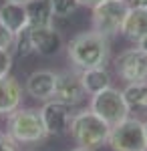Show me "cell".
Instances as JSON below:
<instances>
[{
  "label": "cell",
  "mask_w": 147,
  "mask_h": 151,
  "mask_svg": "<svg viewBox=\"0 0 147 151\" xmlns=\"http://www.w3.org/2000/svg\"><path fill=\"white\" fill-rule=\"evenodd\" d=\"M0 151H18V143L8 133H0Z\"/></svg>",
  "instance_id": "obj_21"
},
{
  "label": "cell",
  "mask_w": 147,
  "mask_h": 151,
  "mask_svg": "<svg viewBox=\"0 0 147 151\" xmlns=\"http://www.w3.org/2000/svg\"><path fill=\"white\" fill-rule=\"evenodd\" d=\"M107 143L111 145L113 151H145L147 137H145L143 121L127 117L125 121L111 127Z\"/></svg>",
  "instance_id": "obj_5"
},
{
  "label": "cell",
  "mask_w": 147,
  "mask_h": 151,
  "mask_svg": "<svg viewBox=\"0 0 147 151\" xmlns=\"http://www.w3.org/2000/svg\"><path fill=\"white\" fill-rule=\"evenodd\" d=\"M12 69V55L10 48H0V79L8 77Z\"/></svg>",
  "instance_id": "obj_20"
},
{
  "label": "cell",
  "mask_w": 147,
  "mask_h": 151,
  "mask_svg": "<svg viewBox=\"0 0 147 151\" xmlns=\"http://www.w3.org/2000/svg\"><path fill=\"white\" fill-rule=\"evenodd\" d=\"M12 45H14V35H10L4 28V24L0 22V48H10Z\"/></svg>",
  "instance_id": "obj_22"
},
{
  "label": "cell",
  "mask_w": 147,
  "mask_h": 151,
  "mask_svg": "<svg viewBox=\"0 0 147 151\" xmlns=\"http://www.w3.org/2000/svg\"><path fill=\"white\" fill-rule=\"evenodd\" d=\"M55 85H57V73L53 70H34L28 75L24 83V91L36 101H50L55 97Z\"/></svg>",
  "instance_id": "obj_11"
},
{
  "label": "cell",
  "mask_w": 147,
  "mask_h": 151,
  "mask_svg": "<svg viewBox=\"0 0 147 151\" xmlns=\"http://www.w3.org/2000/svg\"><path fill=\"white\" fill-rule=\"evenodd\" d=\"M26 6V14H28V28L32 26H50L53 24V10L48 0H30Z\"/></svg>",
  "instance_id": "obj_16"
},
{
  "label": "cell",
  "mask_w": 147,
  "mask_h": 151,
  "mask_svg": "<svg viewBox=\"0 0 147 151\" xmlns=\"http://www.w3.org/2000/svg\"><path fill=\"white\" fill-rule=\"evenodd\" d=\"M143 127H145V137H147V119L143 121Z\"/></svg>",
  "instance_id": "obj_28"
},
{
  "label": "cell",
  "mask_w": 147,
  "mask_h": 151,
  "mask_svg": "<svg viewBox=\"0 0 147 151\" xmlns=\"http://www.w3.org/2000/svg\"><path fill=\"white\" fill-rule=\"evenodd\" d=\"M28 38H30L32 52L40 55V57H53L63 47L61 32L53 24L50 26H32V28H28Z\"/></svg>",
  "instance_id": "obj_10"
},
{
  "label": "cell",
  "mask_w": 147,
  "mask_h": 151,
  "mask_svg": "<svg viewBox=\"0 0 147 151\" xmlns=\"http://www.w3.org/2000/svg\"><path fill=\"white\" fill-rule=\"evenodd\" d=\"M4 2H16V4H28L30 0H4Z\"/></svg>",
  "instance_id": "obj_26"
},
{
  "label": "cell",
  "mask_w": 147,
  "mask_h": 151,
  "mask_svg": "<svg viewBox=\"0 0 147 151\" xmlns=\"http://www.w3.org/2000/svg\"><path fill=\"white\" fill-rule=\"evenodd\" d=\"M79 2V6H87V8H95V6H99L103 0H77Z\"/></svg>",
  "instance_id": "obj_23"
},
{
  "label": "cell",
  "mask_w": 147,
  "mask_h": 151,
  "mask_svg": "<svg viewBox=\"0 0 147 151\" xmlns=\"http://www.w3.org/2000/svg\"><path fill=\"white\" fill-rule=\"evenodd\" d=\"M6 133L16 143H38L48 137L43 123L40 111L36 109H16L8 115L6 121Z\"/></svg>",
  "instance_id": "obj_3"
},
{
  "label": "cell",
  "mask_w": 147,
  "mask_h": 151,
  "mask_svg": "<svg viewBox=\"0 0 147 151\" xmlns=\"http://www.w3.org/2000/svg\"><path fill=\"white\" fill-rule=\"evenodd\" d=\"M137 47L147 52V36H143V38H139V40H137Z\"/></svg>",
  "instance_id": "obj_25"
},
{
  "label": "cell",
  "mask_w": 147,
  "mask_h": 151,
  "mask_svg": "<svg viewBox=\"0 0 147 151\" xmlns=\"http://www.w3.org/2000/svg\"><path fill=\"white\" fill-rule=\"evenodd\" d=\"M48 4H50V10H53L55 18H68L79 8L77 0H48Z\"/></svg>",
  "instance_id": "obj_18"
},
{
  "label": "cell",
  "mask_w": 147,
  "mask_h": 151,
  "mask_svg": "<svg viewBox=\"0 0 147 151\" xmlns=\"http://www.w3.org/2000/svg\"><path fill=\"white\" fill-rule=\"evenodd\" d=\"M117 75L129 83H147V52L139 47L123 50L115 60Z\"/></svg>",
  "instance_id": "obj_7"
},
{
  "label": "cell",
  "mask_w": 147,
  "mask_h": 151,
  "mask_svg": "<svg viewBox=\"0 0 147 151\" xmlns=\"http://www.w3.org/2000/svg\"><path fill=\"white\" fill-rule=\"evenodd\" d=\"M129 6L127 0H103L93 8V30L107 38L119 35Z\"/></svg>",
  "instance_id": "obj_6"
},
{
  "label": "cell",
  "mask_w": 147,
  "mask_h": 151,
  "mask_svg": "<svg viewBox=\"0 0 147 151\" xmlns=\"http://www.w3.org/2000/svg\"><path fill=\"white\" fill-rule=\"evenodd\" d=\"M123 99L129 111L131 109H147V83H129L123 89Z\"/></svg>",
  "instance_id": "obj_17"
},
{
  "label": "cell",
  "mask_w": 147,
  "mask_h": 151,
  "mask_svg": "<svg viewBox=\"0 0 147 151\" xmlns=\"http://www.w3.org/2000/svg\"><path fill=\"white\" fill-rule=\"evenodd\" d=\"M14 47L18 50V55L20 57H28L30 52H32V47H30V38H28V28L22 30L20 35L14 36Z\"/></svg>",
  "instance_id": "obj_19"
},
{
  "label": "cell",
  "mask_w": 147,
  "mask_h": 151,
  "mask_svg": "<svg viewBox=\"0 0 147 151\" xmlns=\"http://www.w3.org/2000/svg\"><path fill=\"white\" fill-rule=\"evenodd\" d=\"M22 103V85L14 77H2L0 79V115L14 113Z\"/></svg>",
  "instance_id": "obj_13"
},
{
  "label": "cell",
  "mask_w": 147,
  "mask_h": 151,
  "mask_svg": "<svg viewBox=\"0 0 147 151\" xmlns=\"http://www.w3.org/2000/svg\"><path fill=\"white\" fill-rule=\"evenodd\" d=\"M89 109L93 113H97L109 127H115L117 123H121L129 117V107L123 99V91L115 87H107L99 93L91 95Z\"/></svg>",
  "instance_id": "obj_4"
},
{
  "label": "cell",
  "mask_w": 147,
  "mask_h": 151,
  "mask_svg": "<svg viewBox=\"0 0 147 151\" xmlns=\"http://www.w3.org/2000/svg\"><path fill=\"white\" fill-rule=\"evenodd\" d=\"M0 22L4 24V28L10 35H20L22 30L28 28V14L24 4L16 2H4L0 6Z\"/></svg>",
  "instance_id": "obj_12"
},
{
  "label": "cell",
  "mask_w": 147,
  "mask_h": 151,
  "mask_svg": "<svg viewBox=\"0 0 147 151\" xmlns=\"http://www.w3.org/2000/svg\"><path fill=\"white\" fill-rule=\"evenodd\" d=\"M81 81H83V87L89 95H95L111 87V77L105 67H95V69H85L81 70Z\"/></svg>",
  "instance_id": "obj_15"
},
{
  "label": "cell",
  "mask_w": 147,
  "mask_h": 151,
  "mask_svg": "<svg viewBox=\"0 0 147 151\" xmlns=\"http://www.w3.org/2000/svg\"><path fill=\"white\" fill-rule=\"evenodd\" d=\"M87 91L83 87L79 73H73V70H65V73H58L57 75V85H55V97L61 103L68 105V107H75V105L83 103L87 99Z\"/></svg>",
  "instance_id": "obj_8"
},
{
  "label": "cell",
  "mask_w": 147,
  "mask_h": 151,
  "mask_svg": "<svg viewBox=\"0 0 147 151\" xmlns=\"http://www.w3.org/2000/svg\"><path fill=\"white\" fill-rule=\"evenodd\" d=\"M71 151H95V149H87V147H75V149H71Z\"/></svg>",
  "instance_id": "obj_27"
},
{
  "label": "cell",
  "mask_w": 147,
  "mask_h": 151,
  "mask_svg": "<svg viewBox=\"0 0 147 151\" xmlns=\"http://www.w3.org/2000/svg\"><path fill=\"white\" fill-rule=\"evenodd\" d=\"M67 52L71 63L81 70L105 67V63L109 58V38L95 30L81 32L68 42Z\"/></svg>",
  "instance_id": "obj_1"
},
{
  "label": "cell",
  "mask_w": 147,
  "mask_h": 151,
  "mask_svg": "<svg viewBox=\"0 0 147 151\" xmlns=\"http://www.w3.org/2000/svg\"><path fill=\"white\" fill-rule=\"evenodd\" d=\"M40 117L48 135H65L68 133V125H71V107L61 103L57 99H50L43 105L40 109Z\"/></svg>",
  "instance_id": "obj_9"
},
{
  "label": "cell",
  "mask_w": 147,
  "mask_h": 151,
  "mask_svg": "<svg viewBox=\"0 0 147 151\" xmlns=\"http://www.w3.org/2000/svg\"><path fill=\"white\" fill-rule=\"evenodd\" d=\"M121 35L129 40H139L147 36V12L135 6H129L127 16H125L123 24H121Z\"/></svg>",
  "instance_id": "obj_14"
},
{
  "label": "cell",
  "mask_w": 147,
  "mask_h": 151,
  "mask_svg": "<svg viewBox=\"0 0 147 151\" xmlns=\"http://www.w3.org/2000/svg\"><path fill=\"white\" fill-rule=\"evenodd\" d=\"M131 6L135 8H141V10L147 12V0H131Z\"/></svg>",
  "instance_id": "obj_24"
},
{
  "label": "cell",
  "mask_w": 147,
  "mask_h": 151,
  "mask_svg": "<svg viewBox=\"0 0 147 151\" xmlns=\"http://www.w3.org/2000/svg\"><path fill=\"white\" fill-rule=\"evenodd\" d=\"M145 151H147V149H145Z\"/></svg>",
  "instance_id": "obj_29"
},
{
  "label": "cell",
  "mask_w": 147,
  "mask_h": 151,
  "mask_svg": "<svg viewBox=\"0 0 147 151\" xmlns=\"http://www.w3.org/2000/svg\"><path fill=\"white\" fill-rule=\"evenodd\" d=\"M109 131L111 127L91 109H83L71 117L68 133L79 147H87V149L103 147L109 139Z\"/></svg>",
  "instance_id": "obj_2"
}]
</instances>
